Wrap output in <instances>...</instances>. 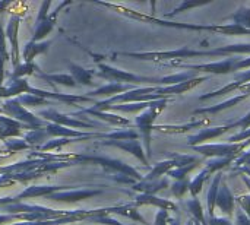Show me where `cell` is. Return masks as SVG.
I'll use <instances>...</instances> for the list:
<instances>
[{
	"mask_svg": "<svg viewBox=\"0 0 250 225\" xmlns=\"http://www.w3.org/2000/svg\"><path fill=\"white\" fill-rule=\"evenodd\" d=\"M230 53H250V44L243 45H229L223 48H215L212 51H195V50H188V47L174 50V51H163V53H117L119 56H126V57H133L138 60H171V59H185V57H192V56H224Z\"/></svg>",
	"mask_w": 250,
	"mask_h": 225,
	"instance_id": "6da1fadb",
	"label": "cell"
},
{
	"mask_svg": "<svg viewBox=\"0 0 250 225\" xmlns=\"http://www.w3.org/2000/svg\"><path fill=\"white\" fill-rule=\"evenodd\" d=\"M233 160H234V158H212L211 161H208L207 170L212 174V173H215L217 170H221L223 167L229 165Z\"/></svg>",
	"mask_w": 250,
	"mask_h": 225,
	"instance_id": "d6a6232c",
	"label": "cell"
},
{
	"mask_svg": "<svg viewBox=\"0 0 250 225\" xmlns=\"http://www.w3.org/2000/svg\"><path fill=\"white\" fill-rule=\"evenodd\" d=\"M34 76L35 78H40L42 81H47L51 86H56V85H63V86H67V88H76L78 86V83L75 82V79L70 75H66V73L53 75V73H44V72L38 70Z\"/></svg>",
	"mask_w": 250,
	"mask_h": 225,
	"instance_id": "5bb4252c",
	"label": "cell"
},
{
	"mask_svg": "<svg viewBox=\"0 0 250 225\" xmlns=\"http://www.w3.org/2000/svg\"><path fill=\"white\" fill-rule=\"evenodd\" d=\"M12 4V1H0V13L6 12V9Z\"/></svg>",
	"mask_w": 250,
	"mask_h": 225,
	"instance_id": "c3c4849f",
	"label": "cell"
},
{
	"mask_svg": "<svg viewBox=\"0 0 250 225\" xmlns=\"http://www.w3.org/2000/svg\"><path fill=\"white\" fill-rule=\"evenodd\" d=\"M246 138H249L250 139V130H245L243 133H239V135L233 136V138L230 139V143H237L239 141H243V139H246Z\"/></svg>",
	"mask_w": 250,
	"mask_h": 225,
	"instance_id": "b9f144b4",
	"label": "cell"
},
{
	"mask_svg": "<svg viewBox=\"0 0 250 225\" xmlns=\"http://www.w3.org/2000/svg\"><path fill=\"white\" fill-rule=\"evenodd\" d=\"M223 179V174L218 173L215 180L212 182L211 184V189L208 192V212H209V217L214 218V208H215V204H217V195H218V189H220V182Z\"/></svg>",
	"mask_w": 250,
	"mask_h": 225,
	"instance_id": "cb8c5ba5",
	"label": "cell"
},
{
	"mask_svg": "<svg viewBox=\"0 0 250 225\" xmlns=\"http://www.w3.org/2000/svg\"><path fill=\"white\" fill-rule=\"evenodd\" d=\"M111 179H113L114 182L126 183V184H132V186L136 183V180H135V179H132V177H129V176H125V174H114V176H111Z\"/></svg>",
	"mask_w": 250,
	"mask_h": 225,
	"instance_id": "ab89813d",
	"label": "cell"
},
{
	"mask_svg": "<svg viewBox=\"0 0 250 225\" xmlns=\"http://www.w3.org/2000/svg\"><path fill=\"white\" fill-rule=\"evenodd\" d=\"M103 146H114L119 149H123L126 152H130L135 155L144 165H148V158L146 154L142 148V143L139 141H100L98 142Z\"/></svg>",
	"mask_w": 250,
	"mask_h": 225,
	"instance_id": "9c48e42d",
	"label": "cell"
},
{
	"mask_svg": "<svg viewBox=\"0 0 250 225\" xmlns=\"http://www.w3.org/2000/svg\"><path fill=\"white\" fill-rule=\"evenodd\" d=\"M0 56L9 61L10 60V54H9V47H7V40H6V32L4 28L0 25Z\"/></svg>",
	"mask_w": 250,
	"mask_h": 225,
	"instance_id": "e575fe53",
	"label": "cell"
},
{
	"mask_svg": "<svg viewBox=\"0 0 250 225\" xmlns=\"http://www.w3.org/2000/svg\"><path fill=\"white\" fill-rule=\"evenodd\" d=\"M229 132V127L227 126H221V127H212V129H202L198 135L195 136H190L189 138V145L190 146H196V143L199 142H205V141H211L223 133Z\"/></svg>",
	"mask_w": 250,
	"mask_h": 225,
	"instance_id": "d6986e66",
	"label": "cell"
},
{
	"mask_svg": "<svg viewBox=\"0 0 250 225\" xmlns=\"http://www.w3.org/2000/svg\"><path fill=\"white\" fill-rule=\"evenodd\" d=\"M198 167V164L196 163H192V164H189V165H185V167H177V168H173V170H170L167 174L170 176V177H173V179H176V180H185L186 179V176L193 170V168H196Z\"/></svg>",
	"mask_w": 250,
	"mask_h": 225,
	"instance_id": "1f68e13d",
	"label": "cell"
},
{
	"mask_svg": "<svg viewBox=\"0 0 250 225\" xmlns=\"http://www.w3.org/2000/svg\"><path fill=\"white\" fill-rule=\"evenodd\" d=\"M98 72H92V75H97L105 81H110V82H119V83H127V85H132V83H152V85H161V78H149V76H141V75H135V73H130V72H126V70H122V69H116V67H111L108 64H104V63H100L98 64Z\"/></svg>",
	"mask_w": 250,
	"mask_h": 225,
	"instance_id": "3957f363",
	"label": "cell"
},
{
	"mask_svg": "<svg viewBox=\"0 0 250 225\" xmlns=\"http://www.w3.org/2000/svg\"><path fill=\"white\" fill-rule=\"evenodd\" d=\"M0 114H4V111H3V108H0Z\"/></svg>",
	"mask_w": 250,
	"mask_h": 225,
	"instance_id": "f907efd6",
	"label": "cell"
},
{
	"mask_svg": "<svg viewBox=\"0 0 250 225\" xmlns=\"http://www.w3.org/2000/svg\"><path fill=\"white\" fill-rule=\"evenodd\" d=\"M40 70V67L32 61V63H21L18 67H15L7 76L9 79H19L23 76H29V75H35Z\"/></svg>",
	"mask_w": 250,
	"mask_h": 225,
	"instance_id": "603a6c76",
	"label": "cell"
},
{
	"mask_svg": "<svg viewBox=\"0 0 250 225\" xmlns=\"http://www.w3.org/2000/svg\"><path fill=\"white\" fill-rule=\"evenodd\" d=\"M170 225H180V223H179L177 220H171V223H170Z\"/></svg>",
	"mask_w": 250,
	"mask_h": 225,
	"instance_id": "681fc988",
	"label": "cell"
},
{
	"mask_svg": "<svg viewBox=\"0 0 250 225\" xmlns=\"http://www.w3.org/2000/svg\"><path fill=\"white\" fill-rule=\"evenodd\" d=\"M103 190H88V189H82V190H62V192H56L47 196V199L54 201V202H63V204H75V202H81L89 198H94L97 195H101Z\"/></svg>",
	"mask_w": 250,
	"mask_h": 225,
	"instance_id": "ba28073f",
	"label": "cell"
},
{
	"mask_svg": "<svg viewBox=\"0 0 250 225\" xmlns=\"http://www.w3.org/2000/svg\"><path fill=\"white\" fill-rule=\"evenodd\" d=\"M51 41H41V42H34V41H29L23 48H22V57H23V63H32V60L45 53L50 47Z\"/></svg>",
	"mask_w": 250,
	"mask_h": 225,
	"instance_id": "2e32d148",
	"label": "cell"
},
{
	"mask_svg": "<svg viewBox=\"0 0 250 225\" xmlns=\"http://www.w3.org/2000/svg\"><path fill=\"white\" fill-rule=\"evenodd\" d=\"M9 98H12V97H10V92H9V89L3 85V86L0 88V102H3L4 100H9Z\"/></svg>",
	"mask_w": 250,
	"mask_h": 225,
	"instance_id": "f6af8a7d",
	"label": "cell"
},
{
	"mask_svg": "<svg viewBox=\"0 0 250 225\" xmlns=\"http://www.w3.org/2000/svg\"><path fill=\"white\" fill-rule=\"evenodd\" d=\"M215 206H218L224 214L231 215L233 209H234V199L231 192L229 190V186L226 183H223L218 189V195H217V204Z\"/></svg>",
	"mask_w": 250,
	"mask_h": 225,
	"instance_id": "e0dca14e",
	"label": "cell"
},
{
	"mask_svg": "<svg viewBox=\"0 0 250 225\" xmlns=\"http://www.w3.org/2000/svg\"><path fill=\"white\" fill-rule=\"evenodd\" d=\"M167 102H168L167 98L154 101L149 108H146L142 113H139V116L135 119V126L141 130L139 135L144 138V142H145L146 158H151V155H152V152H151L152 151L151 149V133H152V129H154V122L158 117V114L166 108Z\"/></svg>",
	"mask_w": 250,
	"mask_h": 225,
	"instance_id": "7a4b0ae2",
	"label": "cell"
},
{
	"mask_svg": "<svg viewBox=\"0 0 250 225\" xmlns=\"http://www.w3.org/2000/svg\"><path fill=\"white\" fill-rule=\"evenodd\" d=\"M19 25H21V16L12 15L9 18V22L4 28L6 32V40L9 41L10 47H9V54H10V63L15 67H18L21 64V48H19Z\"/></svg>",
	"mask_w": 250,
	"mask_h": 225,
	"instance_id": "5b68a950",
	"label": "cell"
},
{
	"mask_svg": "<svg viewBox=\"0 0 250 225\" xmlns=\"http://www.w3.org/2000/svg\"><path fill=\"white\" fill-rule=\"evenodd\" d=\"M208 225H231V223L227 220H223V218H211Z\"/></svg>",
	"mask_w": 250,
	"mask_h": 225,
	"instance_id": "bcb514c9",
	"label": "cell"
},
{
	"mask_svg": "<svg viewBox=\"0 0 250 225\" xmlns=\"http://www.w3.org/2000/svg\"><path fill=\"white\" fill-rule=\"evenodd\" d=\"M53 3L48 0V1H42L41 6H40V12H38V16H37V23H40L41 20H44L47 16H48V9Z\"/></svg>",
	"mask_w": 250,
	"mask_h": 225,
	"instance_id": "8d00e7d4",
	"label": "cell"
},
{
	"mask_svg": "<svg viewBox=\"0 0 250 225\" xmlns=\"http://www.w3.org/2000/svg\"><path fill=\"white\" fill-rule=\"evenodd\" d=\"M208 123H209V120H208V119H204V120H201V122L188 123V124H183V126H168V124L154 126L152 130H158V132H163V133H182V132H186V130L193 129V127L205 126V124H208Z\"/></svg>",
	"mask_w": 250,
	"mask_h": 225,
	"instance_id": "7402d4cb",
	"label": "cell"
},
{
	"mask_svg": "<svg viewBox=\"0 0 250 225\" xmlns=\"http://www.w3.org/2000/svg\"><path fill=\"white\" fill-rule=\"evenodd\" d=\"M176 167H177V164H176L174 160H167V161L158 163V164H155L154 168L144 177V180H145V182H155V180H158L161 176L167 174L170 170H173V168H176Z\"/></svg>",
	"mask_w": 250,
	"mask_h": 225,
	"instance_id": "44dd1931",
	"label": "cell"
},
{
	"mask_svg": "<svg viewBox=\"0 0 250 225\" xmlns=\"http://www.w3.org/2000/svg\"><path fill=\"white\" fill-rule=\"evenodd\" d=\"M13 183H15V182H13V180H10V179L7 177V174L0 177V186H9V184H13Z\"/></svg>",
	"mask_w": 250,
	"mask_h": 225,
	"instance_id": "7dc6e473",
	"label": "cell"
},
{
	"mask_svg": "<svg viewBox=\"0 0 250 225\" xmlns=\"http://www.w3.org/2000/svg\"><path fill=\"white\" fill-rule=\"evenodd\" d=\"M170 223H171V218L168 215V211L160 209L155 217V225H170Z\"/></svg>",
	"mask_w": 250,
	"mask_h": 225,
	"instance_id": "d590c367",
	"label": "cell"
},
{
	"mask_svg": "<svg viewBox=\"0 0 250 225\" xmlns=\"http://www.w3.org/2000/svg\"><path fill=\"white\" fill-rule=\"evenodd\" d=\"M186 206H188V209L195 215V218H196V220H199V223H202L204 225H208V223L205 221L204 212H202V205H201V202H199L196 198H193V199L188 201V202H186Z\"/></svg>",
	"mask_w": 250,
	"mask_h": 225,
	"instance_id": "4dcf8cb0",
	"label": "cell"
},
{
	"mask_svg": "<svg viewBox=\"0 0 250 225\" xmlns=\"http://www.w3.org/2000/svg\"><path fill=\"white\" fill-rule=\"evenodd\" d=\"M12 221H22V215H10V214H0V225H6Z\"/></svg>",
	"mask_w": 250,
	"mask_h": 225,
	"instance_id": "f35d334b",
	"label": "cell"
},
{
	"mask_svg": "<svg viewBox=\"0 0 250 225\" xmlns=\"http://www.w3.org/2000/svg\"><path fill=\"white\" fill-rule=\"evenodd\" d=\"M240 59L242 57H230V59H226L223 61H218V63L198 64V66H193V64H182V63H173V64H177V66L186 67V69H192V72L196 70V72H211V73L223 75V73H230V72L239 70V61H240Z\"/></svg>",
	"mask_w": 250,
	"mask_h": 225,
	"instance_id": "52a82bcc",
	"label": "cell"
},
{
	"mask_svg": "<svg viewBox=\"0 0 250 225\" xmlns=\"http://www.w3.org/2000/svg\"><path fill=\"white\" fill-rule=\"evenodd\" d=\"M236 82L245 85V83H249L250 82V70H245V72H240L236 75Z\"/></svg>",
	"mask_w": 250,
	"mask_h": 225,
	"instance_id": "60d3db41",
	"label": "cell"
},
{
	"mask_svg": "<svg viewBox=\"0 0 250 225\" xmlns=\"http://www.w3.org/2000/svg\"><path fill=\"white\" fill-rule=\"evenodd\" d=\"M1 108L4 111L6 116H9L10 119L28 126L31 130L34 129H44L48 123L40 117H37L34 113L28 111L19 101L18 98H9V100H4L1 102Z\"/></svg>",
	"mask_w": 250,
	"mask_h": 225,
	"instance_id": "277c9868",
	"label": "cell"
},
{
	"mask_svg": "<svg viewBox=\"0 0 250 225\" xmlns=\"http://www.w3.org/2000/svg\"><path fill=\"white\" fill-rule=\"evenodd\" d=\"M23 130H31V129L10 117L0 116V141L6 142L7 139L23 136Z\"/></svg>",
	"mask_w": 250,
	"mask_h": 225,
	"instance_id": "8fae6325",
	"label": "cell"
},
{
	"mask_svg": "<svg viewBox=\"0 0 250 225\" xmlns=\"http://www.w3.org/2000/svg\"><path fill=\"white\" fill-rule=\"evenodd\" d=\"M40 119L45 120L47 123H54V124H59V126H63V127H69V129H94L92 124H88L79 119H75L72 116H67V114H62L59 111H56L54 108H47V110H42L40 111Z\"/></svg>",
	"mask_w": 250,
	"mask_h": 225,
	"instance_id": "8992f818",
	"label": "cell"
},
{
	"mask_svg": "<svg viewBox=\"0 0 250 225\" xmlns=\"http://www.w3.org/2000/svg\"><path fill=\"white\" fill-rule=\"evenodd\" d=\"M189 182L185 179V180H177L173 186H171V193L176 196V198H182L185 193H186V190L189 189Z\"/></svg>",
	"mask_w": 250,
	"mask_h": 225,
	"instance_id": "836d02e7",
	"label": "cell"
},
{
	"mask_svg": "<svg viewBox=\"0 0 250 225\" xmlns=\"http://www.w3.org/2000/svg\"><path fill=\"white\" fill-rule=\"evenodd\" d=\"M18 101L23 104V107H37V105H48V100H44L41 97L32 95V94H22L18 97Z\"/></svg>",
	"mask_w": 250,
	"mask_h": 225,
	"instance_id": "83f0119b",
	"label": "cell"
},
{
	"mask_svg": "<svg viewBox=\"0 0 250 225\" xmlns=\"http://www.w3.org/2000/svg\"><path fill=\"white\" fill-rule=\"evenodd\" d=\"M209 171L207 170V168H204L195 179H193V182L189 184V190L192 192V195L193 196H196L201 190H202V187H204V183L208 180V177H209Z\"/></svg>",
	"mask_w": 250,
	"mask_h": 225,
	"instance_id": "4316f807",
	"label": "cell"
},
{
	"mask_svg": "<svg viewBox=\"0 0 250 225\" xmlns=\"http://www.w3.org/2000/svg\"><path fill=\"white\" fill-rule=\"evenodd\" d=\"M135 89L133 85H127V83H119V82H111V83H107L104 86H100L91 92H86L88 97L91 98H95V97H114V95H119V94H123V92H127V91H132Z\"/></svg>",
	"mask_w": 250,
	"mask_h": 225,
	"instance_id": "7c38bea8",
	"label": "cell"
},
{
	"mask_svg": "<svg viewBox=\"0 0 250 225\" xmlns=\"http://www.w3.org/2000/svg\"><path fill=\"white\" fill-rule=\"evenodd\" d=\"M250 126V113L248 116H245L243 119H240V120H237V122H234V123H231V124H227V127H229V130L230 129H233V127H242L243 130H248Z\"/></svg>",
	"mask_w": 250,
	"mask_h": 225,
	"instance_id": "74e56055",
	"label": "cell"
},
{
	"mask_svg": "<svg viewBox=\"0 0 250 225\" xmlns=\"http://www.w3.org/2000/svg\"><path fill=\"white\" fill-rule=\"evenodd\" d=\"M4 64H6V60L0 56V88L3 86V82H4V75H6V72H4Z\"/></svg>",
	"mask_w": 250,
	"mask_h": 225,
	"instance_id": "ee69618b",
	"label": "cell"
},
{
	"mask_svg": "<svg viewBox=\"0 0 250 225\" xmlns=\"http://www.w3.org/2000/svg\"><path fill=\"white\" fill-rule=\"evenodd\" d=\"M123 225H125V224H123Z\"/></svg>",
	"mask_w": 250,
	"mask_h": 225,
	"instance_id": "816d5d0a",
	"label": "cell"
},
{
	"mask_svg": "<svg viewBox=\"0 0 250 225\" xmlns=\"http://www.w3.org/2000/svg\"><path fill=\"white\" fill-rule=\"evenodd\" d=\"M231 19L234 20L236 25H240V26H243L246 29H250V9H245V7L239 9L231 16Z\"/></svg>",
	"mask_w": 250,
	"mask_h": 225,
	"instance_id": "f546056e",
	"label": "cell"
},
{
	"mask_svg": "<svg viewBox=\"0 0 250 225\" xmlns=\"http://www.w3.org/2000/svg\"><path fill=\"white\" fill-rule=\"evenodd\" d=\"M168 184L170 183H168L167 179H158L155 182H145V180H142V182H136L132 189L136 190V192H141V195H155L157 192L168 187Z\"/></svg>",
	"mask_w": 250,
	"mask_h": 225,
	"instance_id": "9a60e30c",
	"label": "cell"
},
{
	"mask_svg": "<svg viewBox=\"0 0 250 225\" xmlns=\"http://www.w3.org/2000/svg\"><path fill=\"white\" fill-rule=\"evenodd\" d=\"M141 205H154V206H158L160 209H164V211H168V209H173V211H177V206L170 202V201H166V199H160L154 195H139L135 198V206H141Z\"/></svg>",
	"mask_w": 250,
	"mask_h": 225,
	"instance_id": "ac0fdd59",
	"label": "cell"
},
{
	"mask_svg": "<svg viewBox=\"0 0 250 225\" xmlns=\"http://www.w3.org/2000/svg\"><path fill=\"white\" fill-rule=\"evenodd\" d=\"M69 70H70V76L75 79L76 83H82L85 86H92L94 85V82H92V76L94 75H92L91 70H86L82 66L75 64V63L69 64Z\"/></svg>",
	"mask_w": 250,
	"mask_h": 225,
	"instance_id": "ffe728a7",
	"label": "cell"
},
{
	"mask_svg": "<svg viewBox=\"0 0 250 225\" xmlns=\"http://www.w3.org/2000/svg\"><path fill=\"white\" fill-rule=\"evenodd\" d=\"M28 148H29V145H28L23 139L13 138V139H7V141L4 142V152H7V155L16 154L18 151L28 149Z\"/></svg>",
	"mask_w": 250,
	"mask_h": 225,
	"instance_id": "f1b7e54d",
	"label": "cell"
},
{
	"mask_svg": "<svg viewBox=\"0 0 250 225\" xmlns=\"http://www.w3.org/2000/svg\"><path fill=\"white\" fill-rule=\"evenodd\" d=\"M237 225H250V218L245 215L243 211H240L237 214Z\"/></svg>",
	"mask_w": 250,
	"mask_h": 225,
	"instance_id": "7bdbcfd3",
	"label": "cell"
},
{
	"mask_svg": "<svg viewBox=\"0 0 250 225\" xmlns=\"http://www.w3.org/2000/svg\"><path fill=\"white\" fill-rule=\"evenodd\" d=\"M70 3H72V1H63V3H60V4H59V6H57L45 19H44V20H41L40 23H37L35 32H34V37H32L31 41H34V42H41V40L53 31V28H54V25H56V19H57L59 12H60L63 7L69 6Z\"/></svg>",
	"mask_w": 250,
	"mask_h": 225,
	"instance_id": "30bf717a",
	"label": "cell"
},
{
	"mask_svg": "<svg viewBox=\"0 0 250 225\" xmlns=\"http://www.w3.org/2000/svg\"><path fill=\"white\" fill-rule=\"evenodd\" d=\"M139 133L133 129H126V130H119L113 133H104V139L108 141H138Z\"/></svg>",
	"mask_w": 250,
	"mask_h": 225,
	"instance_id": "d4e9b609",
	"label": "cell"
},
{
	"mask_svg": "<svg viewBox=\"0 0 250 225\" xmlns=\"http://www.w3.org/2000/svg\"><path fill=\"white\" fill-rule=\"evenodd\" d=\"M47 133L44 129H34V130H28L25 135H23V141L29 145V146H34V145H40L41 142L47 141Z\"/></svg>",
	"mask_w": 250,
	"mask_h": 225,
	"instance_id": "484cf974",
	"label": "cell"
},
{
	"mask_svg": "<svg viewBox=\"0 0 250 225\" xmlns=\"http://www.w3.org/2000/svg\"><path fill=\"white\" fill-rule=\"evenodd\" d=\"M79 114H89L92 117H97L108 124H113V126H132V122L126 117H122L119 114H110V113H105V111H97V110H92V108H82L81 111H78Z\"/></svg>",
	"mask_w": 250,
	"mask_h": 225,
	"instance_id": "4fadbf2b",
	"label": "cell"
}]
</instances>
